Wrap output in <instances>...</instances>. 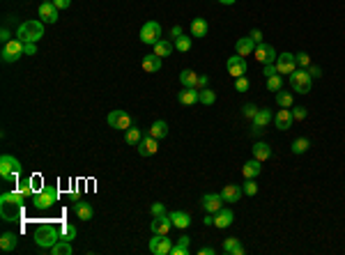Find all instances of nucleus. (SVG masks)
I'll return each instance as SVG.
<instances>
[{"instance_id":"28","label":"nucleus","mask_w":345,"mask_h":255,"mask_svg":"<svg viewBox=\"0 0 345 255\" xmlns=\"http://www.w3.org/2000/svg\"><path fill=\"white\" fill-rule=\"evenodd\" d=\"M143 69L148 71V74H157V71H161V58L159 55H145L143 58Z\"/></svg>"},{"instance_id":"41","label":"nucleus","mask_w":345,"mask_h":255,"mask_svg":"<svg viewBox=\"0 0 345 255\" xmlns=\"http://www.w3.org/2000/svg\"><path fill=\"white\" fill-rule=\"evenodd\" d=\"M267 90H270V92L283 90V76H281V74L270 76V78H267Z\"/></svg>"},{"instance_id":"39","label":"nucleus","mask_w":345,"mask_h":255,"mask_svg":"<svg viewBox=\"0 0 345 255\" xmlns=\"http://www.w3.org/2000/svg\"><path fill=\"white\" fill-rule=\"evenodd\" d=\"M141 138H143V134H141V129H138V127H129L127 134H124L127 145H138V143H141Z\"/></svg>"},{"instance_id":"13","label":"nucleus","mask_w":345,"mask_h":255,"mask_svg":"<svg viewBox=\"0 0 345 255\" xmlns=\"http://www.w3.org/2000/svg\"><path fill=\"white\" fill-rule=\"evenodd\" d=\"M253 58L265 65V62H276L278 53L274 51V46L271 44H258L255 46V51H253Z\"/></svg>"},{"instance_id":"20","label":"nucleus","mask_w":345,"mask_h":255,"mask_svg":"<svg viewBox=\"0 0 345 255\" xmlns=\"http://www.w3.org/2000/svg\"><path fill=\"white\" fill-rule=\"evenodd\" d=\"M235 221V214H233V209H219L217 214H214V225H217L219 230H225V228H228V225L233 223Z\"/></svg>"},{"instance_id":"8","label":"nucleus","mask_w":345,"mask_h":255,"mask_svg":"<svg viewBox=\"0 0 345 255\" xmlns=\"http://www.w3.org/2000/svg\"><path fill=\"white\" fill-rule=\"evenodd\" d=\"M2 62H16L21 60V55H25V51H23V42L21 39H12V42H7V44H2Z\"/></svg>"},{"instance_id":"7","label":"nucleus","mask_w":345,"mask_h":255,"mask_svg":"<svg viewBox=\"0 0 345 255\" xmlns=\"http://www.w3.org/2000/svg\"><path fill=\"white\" fill-rule=\"evenodd\" d=\"M159 39H161V25H159L157 21L143 23V28H141V42H143V44L154 46Z\"/></svg>"},{"instance_id":"44","label":"nucleus","mask_w":345,"mask_h":255,"mask_svg":"<svg viewBox=\"0 0 345 255\" xmlns=\"http://www.w3.org/2000/svg\"><path fill=\"white\" fill-rule=\"evenodd\" d=\"M60 234H62V239L72 241L76 237V228H74V225H69V223H62L60 225Z\"/></svg>"},{"instance_id":"58","label":"nucleus","mask_w":345,"mask_h":255,"mask_svg":"<svg viewBox=\"0 0 345 255\" xmlns=\"http://www.w3.org/2000/svg\"><path fill=\"white\" fill-rule=\"evenodd\" d=\"M53 5L58 9H69V5H72V0H53Z\"/></svg>"},{"instance_id":"18","label":"nucleus","mask_w":345,"mask_h":255,"mask_svg":"<svg viewBox=\"0 0 345 255\" xmlns=\"http://www.w3.org/2000/svg\"><path fill=\"white\" fill-rule=\"evenodd\" d=\"M293 122H295V117H293V111H290V108L278 111L276 117H274V124H276L278 131H288V129L293 127Z\"/></svg>"},{"instance_id":"10","label":"nucleus","mask_w":345,"mask_h":255,"mask_svg":"<svg viewBox=\"0 0 345 255\" xmlns=\"http://www.w3.org/2000/svg\"><path fill=\"white\" fill-rule=\"evenodd\" d=\"M172 248V239H168V234H154L150 239V253L152 255H168Z\"/></svg>"},{"instance_id":"31","label":"nucleus","mask_w":345,"mask_h":255,"mask_svg":"<svg viewBox=\"0 0 345 255\" xmlns=\"http://www.w3.org/2000/svg\"><path fill=\"white\" fill-rule=\"evenodd\" d=\"M207 35V21L205 19H194L191 21V37H205Z\"/></svg>"},{"instance_id":"1","label":"nucleus","mask_w":345,"mask_h":255,"mask_svg":"<svg viewBox=\"0 0 345 255\" xmlns=\"http://www.w3.org/2000/svg\"><path fill=\"white\" fill-rule=\"evenodd\" d=\"M23 200H25V195L19 193L16 188L0 195V216H2V221H7V223L19 221L23 214V205H25Z\"/></svg>"},{"instance_id":"43","label":"nucleus","mask_w":345,"mask_h":255,"mask_svg":"<svg viewBox=\"0 0 345 255\" xmlns=\"http://www.w3.org/2000/svg\"><path fill=\"white\" fill-rule=\"evenodd\" d=\"M175 48H177L180 53L191 51V37H184V35H182V37H177V39H175Z\"/></svg>"},{"instance_id":"24","label":"nucleus","mask_w":345,"mask_h":255,"mask_svg":"<svg viewBox=\"0 0 345 255\" xmlns=\"http://www.w3.org/2000/svg\"><path fill=\"white\" fill-rule=\"evenodd\" d=\"M255 42L251 37H242L237 39V44H235V48H237V55H242V58H246V55H251V53L255 51Z\"/></svg>"},{"instance_id":"59","label":"nucleus","mask_w":345,"mask_h":255,"mask_svg":"<svg viewBox=\"0 0 345 255\" xmlns=\"http://www.w3.org/2000/svg\"><path fill=\"white\" fill-rule=\"evenodd\" d=\"M171 35H172L175 39L182 37V35H184V32H182V25H172V28H171Z\"/></svg>"},{"instance_id":"4","label":"nucleus","mask_w":345,"mask_h":255,"mask_svg":"<svg viewBox=\"0 0 345 255\" xmlns=\"http://www.w3.org/2000/svg\"><path fill=\"white\" fill-rule=\"evenodd\" d=\"M42 37H44V21H23L16 30V39H21L23 44H28V42L37 44Z\"/></svg>"},{"instance_id":"3","label":"nucleus","mask_w":345,"mask_h":255,"mask_svg":"<svg viewBox=\"0 0 345 255\" xmlns=\"http://www.w3.org/2000/svg\"><path fill=\"white\" fill-rule=\"evenodd\" d=\"M58 198H60L58 184H44V188H42L39 193L32 195V207H35V209H39V211L51 209L53 205L58 203Z\"/></svg>"},{"instance_id":"40","label":"nucleus","mask_w":345,"mask_h":255,"mask_svg":"<svg viewBox=\"0 0 345 255\" xmlns=\"http://www.w3.org/2000/svg\"><path fill=\"white\" fill-rule=\"evenodd\" d=\"M276 104L281 106V108H293L295 99H293V94H290V92H281V90H278L276 92Z\"/></svg>"},{"instance_id":"33","label":"nucleus","mask_w":345,"mask_h":255,"mask_svg":"<svg viewBox=\"0 0 345 255\" xmlns=\"http://www.w3.org/2000/svg\"><path fill=\"white\" fill-rule=\"evenodd\" d=\"M172 48H175V44L166 42V39H159L157 44H154V55H159V58H168V55L172 53Z\"/></svg>"},{"instance_id":"22","label":"nucleus","mask_w":345,"mask_h":255,"mask_svg":"<svg viewBox=\"0 0 345 255\" xmlns=\"http://www.w3.org/2000/svg\"><path fill=\"white\" fill-rule=\"evenodd\" d=\"M260 170H263V165H260L258 159H251V161H246V163L242 165V175H244L246 180H255V177L260 175Z\"/></svg>"},{"instance_id":"38","label":"nucleus","mask_w":345,"mask_h":255,"mask_svg":"<svg viewBox=\"0 0 345 255\" xmlns=\"http://www.w3.org/2000/svg\"><path fill=\"white\" fill-rule=\"evenodd\" d=\"M308 147H311V140H308L306 136H301V138H297L293 145H290V150H293V154H304V152H308Z\"/></svg>"},{"instance_id":"23","label":"nucleus","mask_w":345,"mask_h":255,"mask_svg":"<svg viewBox=\"0 0 345 255\" xmlns=\"http://www.w3.org/2000/svg\"><path fill=\"white\" fill-rule=\"evenodd\" d=\"M168 216L172 221V228H177V230H187L189 225H191V216H189L187 211H172Z\"/></svg>"},{"instance_id":"12","label":"nucleus","mask_w":345,"mask_h":255,"mask_svg":"<svg viewBox=\"0 0 345 255\" xmlns=\"http://www.w3.org/2000/svg\"><path fill=\"white\" fill-rule=\"evenodd\" d=\"M225 67H228V74L233 76V78H240V76L246 74V60L242 58V55H230L228 62H225Z\"/></svg>"},{"instance_id":"53","label":"nucleus","mask_w":345,"mask_h":255,"mask_svg":"<svg viewBox=\"0 0 345 255\" xmlns=\"http://www.w3.org/2000/svg\"><path fill=\"white\" fill-rule=\"evenodd\" d=\"M23 51H25V55H37V44L28 42V44H23Z\"/></svg>"},{"instance_id":"17","label":"nucleus","mask_w":345,"mask_h":255,"mask_svg":"<svg viewBox=\"0 0 345 255\" xmlns=\"http://www.w3.org/2000/svg\"><path fill=\"white\" fill-rule=\"evenodd\" d=\"M58 12H60V9L55 7L53 2H42V5H39V19H42L44 23H51V25L53 23H58V19H60Z\"/></svg>"},{"instance_id":"42","label":"nucleus","mask_w":345,"mask_h":255,"mask_svg":"<svg viewBox=\"0 0 345 255\" xmlns=\"http://www.w3.org/2000/svg\"><path fill=\"white\" fill-rule=\"evenodd\" d=\"M28 184H30V188H32V195L39 193V191L44 188V180H42V175H30V177H28Z\"/></svg>"},{"instance_id":"35","label":"nucleus","mask_w":345,"mask_h":255,"mask_svg":"<svg viewBox=\"0 0 345 255\" xmlns=\"http://www.w3.org/2000/svg\"><path fill=\"white\" fill-rule=\"evenodd\" d=\"M72 253H74V248H72V241L67 239H60L51 248V255H72Z\"/></svg>"},{"instance_id":"50","label":"nucleus","mask_w":345,"mask_h":255,"mask_svg":"<svg viewBox=\"0 0 345 255\" xmlns=\"http://www.w3.org/2000/svg\"><path fill=\"white\" fill-rule=\"evenodd\" d=\"M263 74L270 78V76L278 74V69H276V62H265V69H263Z\"/></svg>"},{"instance_id":"61","label":"nucleus","mask_w":345,"mask_h":255,"mask_svg":"<svg viewBox=\"0 0 345 255\" xmlns=\"http://www.w3.org/2000/svg\"><path fill=\"white\" fill-rule=\"evenodd\" d=\"M214 253H217V251H214V248H212V246L200 248V255H214Z\"/></svg>"},{"instance_id":"11","label":"nucleus","mask_w":345,"mask_h":255,"mask_svg":"<svg viewBox=\"0 0 345 255\" xmlns=\"http://www.w3.org/2000/svg\"><path fill=\"white\" fill-rule=\"evenodd\" d=\"M276 69L278 74H293L295 69H297V55L295 53H278L276 58Z\"/></svg>"},{"instance_id":"30","label":"nucleus","mask_w":345,"mask_h":255,"mask_svg":"<svg viewBox=\"0 0 345 255\" xmlns=\"http://www.w3.org/2000/svg\"><path fill=\"white\" fill-rule=\"evenodd\" d=\"M189 244H191V237H180L177 239V244H172L171 248V255H189Z\"/></svg>"},{"instance_id":"45","label":"nucleus","mask_w":345,"mask_h":255,"mask_svg":"<svg viewBox=\"0 0 345 255\" xmlns=\"http://www.w3.org/2000/svg\"><path fill=\"white\" fill-rule=\"evenodd\" d=\"M251 88V83H248L246 76H240V78H235V90L237 92H246Z\"/></svg>"},{"instance_id":"29","label":"nucleus","mask_w":345,"mask_h":255,"mask_svg":"<svg viewBox=\"0 0 345 255\" xmlns=\"http://www.w3.org/2000/svg\"><path fill=\"white\" fill-rule=\"evenodd\" d=\"M253 159H258L260 163L263 161H267V159H271V145H267V143H255L253 145Z\"/></svg>"},{"instance_id":"49","label":"nucleus","mask_w":345,"mask_h":255,"mask_svg":"<svg viewBox=\"0 0 345 255\" xmlns=\"http://www.w3.org/2000/svg\"><path fill=\"white\" fill-rule=\"evenodd\" d=\"M150 211H152V218H154V216H164V214H166V205L164 203H154Z\"/></svg>"},{"instance_id":"15","label":"nucleus","mask_w":345,"mask_h":255,"mask_svg":"<svg viewBox=\"0 0 345 255\" xmlns=\"http://www.w3.org/2000/svg\"><path fill=\"white\" fill-rule=\"evenodd\" d=\"M203 209L210 211V214H217L219 209H223V198H221V193H207L203 195Z\"/></svg>"},{"instance_id":"14","label":"nucleus","mask_w":345,"mask_h":255,"mask_svg":"<svg viewBox=\"0 0 345 255\" xmlns=\"http://www.w3.org/2000/svg\"><path fill=\"white\" fill-rule=\"evenodd\" d=\"M136 150H138L141 157H152V154H157V150H159V140L152 138V136H145V138H141V143L136 145Z\"/></svg>"},{"instance_id":"36","label":"nucleus","mask_w":345,"mask_h":255,"mask_svg":"<svg viewBox=\"0 0 345 255\" xmlns=\"http://www.w3.org/2000/svg\"><path fill=\"white\" fill-rule=\"evenodd\" d=\"M0 248H2V251H14L16 248V234L14 232H2L0 234Z\"/></svg>"},{"instance_id":"32","label":"nucleus","mask_w":345,"mask_h":255,"mask_svg":"<svg viewBox=\"0 0 345 255\" xmlns=\"http://www.w3.org/2000/svg\"><path fill=\"white\" fill-rule=\"evenodd\" d=\"M150 136H152V138H157V140L166 138V136H168V124H166L164 120H157V122H154V124L150 127Z\"/></svg>"},{"instance_id":"2","label":"nucleus","mask_w":345,"mask_h":255,"mask_svg":"<svg viewBox=\"0 0 345 255\" xmlns=\"http://www.w3.org/2000/svg\"><path fill=\"white\" fill-rule=\"evenodd\" d=\"M62 239L60 234V225H53V223H42L35 230V244H37L39 248H49L51 251L58 241Z\"/></svg>"},{"instance_id":"48","label":"nucleus","mask_w":345,"mask_h":255,"mask_svg":"<svg viewBox=\"0 0 345 255\" xmlns=\"http://www.w3.org/2000/svg\"><path fill=\"white\" fill-rule=\"evenodd\" d=\"M306 108L304 106H293V117L295 120H306Z\"/></svg>"},{"instance_id":"51","label":"nucleus","mask_w":345,"mask_h":255,"mask_svg":"<svg viewBox=\"0 0 345 255\" xmlns=\"http://www.w3.org/2000/svg\"><path fill=\"white\" fill-rule=\"evenodd\" d=\"M16 191H19V193H23L25 198H28V195H32V188H30V184H28V180H25V182H19Z\"/></svg>"},{"instance_id":"26","label":"nucleus","mask_w":345,"mask_h":255,"mask_svg":"<svg viewBox=\"0 0 345 255\" xmlns=\"http://www.w3.org/2000/svg\"><path fill=\"white\" fill-rule=\"evenodd\" d=\"M177 101L182 106H194L198 104V88H184V90L177 94Z\"/></svg>"},{"instance_id":"9","label":"nucleus","mask_w":345,"mask_h":255,"mask_svg":"<svg viewBox=\"0 0 345 255\" xmlns=\"http://www.w3.org/2000/svg\"><path fill=\"white\" fill-rule=\"evenodd\" d=\"M106 122H108V127L122 129V131H127L129 127H134L131 115H129V113H124V111H111V113H108V117H106Z\"/></svg>"},{"instance_id":"55","label":"nucleus","mask_w":345,"mask_h":255,"mask_svg":"<svg viewBox=\"0 0 345 255\" xmlns=\"http://www.w3.org/2000/svg\"><path fill=\"white\" fill-rule=\"evenodd\" d=\"M308 74H311V78H322V69L311 65V67H308Z\"/></svg>"},{"instance_id":"47","label":"nucleus","mask_w":345,"mask_h":255,"mask_svg":"<svg viewBox=\"0 0 345 255\" xmlns=\"http://www.w3.org/2000/svg\"><path fill=\"white\" fill-rule=\"evenodd\" d=\"M297 65L304 67V69H308L311 67V55H308V53H297Z\"/></svg>"},{"instance_id":"25","label":"nucleus","mask_w":345,"mask_h":255,"mask_svg":"<svg viewBox=\"0 0 345 255\" xmlns=\"http://www.w3.org/2000/svg\"><path fill=\"white\" fill-rule=\"evenodd\" d=\"M74 211H76V216L81 218V221H90V218L95 216V209H92V205L85 203V200H78V203H74Z\"/></svg>"},{"instance_id":"16","label":"nucleus","mask_w":345,"mask_h":255,"mask_svg":"<svg viewBox=\"0 0 345 255\" xmlns=\"http://www.w3.org/2000/svg\"><path fill=\"white\" fill-rule=\"evenodd\" d=\"M171 228H172V221H171V216H168V214L152 218V225H150L152 234H168V232H171Z\"/></svg>"},{"instance_id":"56","label":"nucleus","mask_w":345,"mask_h":255,"mask_svg":"<svg viewBox=\"0 0 345 255\" xmlns=\"http://www.w3.org/2000/svg\"><path fill=\"white\" fill-rule=\"evenodd\" d=\"M248 37L253 39L255 44H263V32L258 30V28H255V30H251V35H248Z\"/></svg>"},{"instance_id":"60","label":"nucleus","mask_w":345,"mask_h":255,"mask_svg":"<svg viewBox=\"0 0 345 255\" xmlns=\"http://www.w3.org/2000/svg\"><path fill=\"white\" fill-rule=\"evenodd\" d=\"M203 223L205 225H214V214H210V211H207V216L203 218Z\"/></svg>"},{"instance_id":"5","label":"nucleus","mask_w":345,"mask_h":255,"mask_svg":"<svg viewBox=\"0 0 345 255\" xmlns=\"http://www.w3.org/2000/svg\"><path fill=\"white\" fill-rule=\"evenodd\" d=\"M21 170H23V165H21L19 159H14L12 154H2V157H0V177H2L5 182H14V184H19Z\"/></svg>"},{"instance_id":"6","label":"nucleus","mask_w":345,"mask_h":255,"mask_svg":"<svg viewBox=\"0 0 345 255\" xmlns=\"http://www.w3.org/2000/svg\"><path fill=\"white\" fill-rule=\"evenodd\" d=\"M290 85L297 94H308L311 88H313V78L308 74V69H295L290 74Z\"/></svg>"},{"instance_id":"62","label":"nucleus","mask_w":345,"mask_h":255,"mask_svg":"<svg viewBox=\"0 0 345 255\" xmlns=\"http://www.w3.org/2000/svg\"><path fill=\"white\" fill-rule=\"evenodd\" d=\"M219 2H221V5H235L237 0H219Z\"/></svg>"},{"instance_id":"57","label":"nucleus","mask_w":345,"mask_h":255,"mask_svg":"<svg viewBox=\"0 0 345 255\" xmlns=\"http://www.w3.org/2000/svg\"><path fill=\"white\" fill-rule=\"evenodd\" d=\"M207 83H210V76L200 74V76H198V90H203V88H207Z\"/></svg>"},{"instance_id":"46","label":"nucleus","mask_w":345,"mask_h":255,"mask_svg":"<svg viewBox=\"0 0 345 255\" xmlns=\"http://www.w3.org/2000/svg\"><path fill=\"white\" fill-rule=\"evenodd\" d=\"M242 191H244L246 195H251V198H253V195L258 193V184H255V180H246V182H244Z\"/></svg>"},{"instance_id":"37","label":"nucleus","mask_w":345,"mask_h":255,"mask_svg":"<svg viewBox=\"0 0 345 255\" xmlns=\"http://www.w3.org/2000/svg\"><path fill=\"white\" fill-rule=\"evenodd\" d=\"M198 101L205 106H212L217 101V92L210 90V88H203V90H198Z\"/></svg>"},{"instance_id":"63","label":"nucleus","mask_w":345,"mask_h":255,"mask_svg":"<svg viewBox=\"0 0 345 255\" xmlns=\"http://www.w3.org/2000/svg\"><path fill=\"white\" fill-rule=\"evenodd\" d=\"M44 2H53V0H44Z\"/></svg>"},{"instance_id":"52","label":"nucleus","mask_w":345,"mask_h":255,"mask_svg":"<svg viewBox=\"0 0 345 255\" xmlns=\"http://www.w3.org/2000/svg\"><path fill=\"white\" fill-rule=\"evenodd\" d=\"M242 111H244V117H248V120H253V117H255V113H258V108H255L253 104H246V106H244V108H242Z\"/></svg>"},{"instance_id":"54","label":"nucleus","mask_w":345,"mask_h":255,"mask_svg":"<svg viewBox=\"0 0 345 255\" xmlns=\"http://www.w3.org/2000/svg\"><path fill=\"white\" fill-rule=\"evenodd\" d=\"M0 42H2V44L12 42V32H9V28H2V30H0Z\"/></svg>"},{"instance_id":"27","label":"nucleus","mask_w":345,"mask_h":255,"mask_svg":"<svg viewBox=\"0 0 345 255\" xmlns=\"http://www.w3.org/2000/svg\"><path fill=\"white\" fill-rule=\"evenodd\" d=\"M271 122V111L270 108H258V113H255L253 117V127L255 129H267Z\"/></svg>"},{"instance_id":"19","label":"nucleus","mask_w":345,"mask_h":255,"mask_svg":"<svg viewBox=\"0 0 345 255\" xmlns=\"http://www.w3.org/2000/svg\"><path fill=\"white\" fill-rule=\"evenodd\" d=\"M242 191L237 184H225L223 186V191H221V198H223V203H228V205H235V203H240V198H242Z\"/></svg>"},{"instance_id":"21","label":"nucleus","mask_w":345,"mask_h":255,"mask_svg":"<svg viewBox=\"0 0 345 255\" xmlns=\"http://www.w3.org/2000/svg\"><path fill=\"white\" fill-rule=\"evenodd\" d=\"M223 253L225 255H244V246H242V241L237 237H228L223 239Z\"/></svg>"},{"instance_id":"34","label":"nucleus","mask_w":345,"mask_h":255,"mask_svg":"<svg viewBox=\"0 0 345 255\" xmlns=\"http://www.w3.org/2000/svg\"><path fill=\"white\" fill-rule=\"evenodd\" d=\"M180 83L184 88H198V74L191 71V69H184L180 74Z\"/></svg>"}]
</instances>
